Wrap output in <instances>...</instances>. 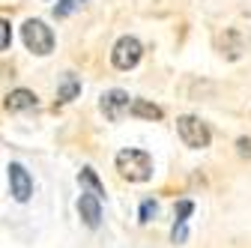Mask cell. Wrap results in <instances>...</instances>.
Here are the masks:
<instances>
[{
	"mask_svg": "<svg viewBox=\"0 0 251 248\" xmlns=\"http://www.w3.org/2000/svg\"><path fill=\"white\" fill-rule=\"evenodd\" d=\"M117 171L129 182H144L152 174V159L144 149H120L117 152Z\"/></svg>",
	"mask_w": 251,
	"mask_h": 248,
	"instance_id": "1",
	"label": "cell"
},
{
	"mask_svg": "<svg viewBox=\"0 0 251 248\" xmlns=\"http://www.w3.org/2000/svg\"><path fill=\"white\" fill-rule=\"evenodd\" d=\"M176 132H179L182 144L192 147V149H203V147H209V141H212L209 126H206L201 117H192V114H185V117L176 120Z\"/></svg>",
	"mask_w": 251,
	"mask_h": 248,
	"instance_id": "2",
	"label": "cell"
},
{
	"mask_svg": "<svg viewBox=\"0 0 251 248\" xmlns=\"http://www.w3.org/2000/svg\"><path fill=\"white\" fill-rule=\"evenodd\" d=\"M21 36H24V45L33 51V54H51L54 48V33H51V27L39 18H30L24 27H21Z\"/></svg>",
	"mask_w": 251,
	"mask_h": 248,
	"instance_id": "3",
	"label": "cell"
},
{
	"mask_svg": "<svg viewBox=\"0 0 251 248\" xmlns=\"http://www.w3.org/2000/svg\"><path fill=\"white\" fill-rule=\"evenodd\" d=\"M141 54H144V48H141V42H138L135 36H123V39L114 45L111 60H114L117 69H132V66H138Z\"/></svg>",
	"mask_w": 251,
	"mask_h": 248,
	"instance_id": "4",
	"label": "cell"
},
{
	"mask_svg": "<svg viewBox=\"0 0 251 248\" xmlns=\"http://www.w3.org/2000/svg\"><path fill=\"white\" fill-rule=\"evenodd\" d=\"M9 192L15 200H30V195H33V179H30V174L24 171V165L12 162L9 165Z\"/></svg>",
	"mask_w": 251,
	"mask_h": 248,
	"instance_id": "5",
	"label": "cell"
},
{
	"mask_svg": "<svg viewBox=\"0 0 251 248\" xmlns=\"http://www.w3.org/2000/svg\"><path fill=\"white\" fill-rule=\"evenodd\" d=\"M126 111H129V93H126V90H108L102 96V114L108 120L117 123Z\"/></svg>",
	"mask_w": 251,
	"mask_h": 248,
	"instance_id": "6",
	"label": "cell"
},
{
	"mask_svg": "<svg viewBox=\"0 0 251 248\" xmlns=\"http://www.w3.org/2000/svg\"><path fill=\"white\" fill-rule=\"evenodd\" d=\"M78 212H81V219H84L87 227H99V222H102V206H99V198L93 195V192L90 195H81Z\"/></svg>",
	"mask_w": 251,
	"mask_h": 248,
	"instance_id": "7",
	"label": "cell"
},
{
	"mask_svg": "<svg viewBox=\"0 0 251 248\" xmlns=\"http://www.w3.org/2000/svg\"><path fill=\"white\" fill-rule=\"evenodd\" d=\"M6 111H30V108H36V93H30V90H12L9 96H6Z\"/></svg>",
	"mask_w": 251,
	"mask_h": 248,
	"instance_id": "8",
	"label": "cell"
},
{
	"mask_svg": "<svg viewBox=\"0 0 251 248\" xmlns=\"http://www.w3.org/2000/svg\"><path fill=\"white\" fill-rule=\"evenodd\" d=\"M129 111H132L135 117H144V120H162V108H159V105H152V102H147V99H135V102H129Z\"/></svg>",
	"mask_w": 251,
	"mask_h": 248,
	"instance_id": "9",
	"label": "cell"
},
{
	"mask_svg": "<svg viewBox=\"0 0 251 248\" xmlns=\"http://www.w3.org/2000/svg\"><path fill=\"white\" fill-rule=\"evenodd\" d=\"M78 182H81V185H87V189L96 195V198H102V195H105V189H102V182H99V176H96V171H93V168H84V171L78 174Z\"/></svg>",
	"mask_w": 251,
	"mask_h": 248,
	"instance_id": "10",
	"label": "cell"
},
{
	"mask_svg": "<svg viewBox=\"0 0 251 248\" xmlns=\"http://www.w3.org/2000/svg\"><path fill=\"white\" fill-rule=\"evenodd\" d=\"M78 93H81V84H78V78H72V75H69V78H66V84L60 87V99H63V102H69V99H75V96H78Z\"/></svg>",
	"mask_w": 251,
	"mask_h": 248,
	"instance_id": "11",
	"label": "cell"
},
{
	"mask_svg": "<svg viewBox=\"0 0 251 248\" xmlns=\"http://www.w3.org/2000/svg\"><path fill=\"white\" fill-rule=\"evenodd\" d=\"M81 3H84V0H63V3L54 9V15H57V18H66V15H69V12H75Z\"/></svg>",
	"mask_w": 251,
	"mask_h": 248,
	"instance_id": "12",
	"label": "cell"
},
{
	"mask_svg": "<svg viewBox=\"0 0 251 248\" xmlns=\"http://www.w3.org/2000/svg\"><path fill=\"white\" fill-rule=\"evenodd\" d=\"M9 42H12L9 21H3V18H0V51H6V48H9Z\"/></svg>",
	"mask_w": 251,
	"mask_h": 248,
	"instance_id": "13",
	"label": "cell"
},
{
	"mask_svg": "<svg viewBox=\"0 0 251 248\" xmlns=\"http://www.w3.org/2000/svg\"><path fill=\"white\" fill-rule=\"evenodd\" d=\"M236 147H239V156H242V159H251V141H248V138H239Z\"/></svg>",
	"mask_w": 251,
	"mask_h": 248,
	"instance_id": "14",
	"label": "cell"
},
{
	"mask_svg": "<svg viewBox=\"0 0 251 248\" xmlns=\"http://www.w3.org/2000/svg\"><path fill=\"white\" fill-rule=\"evenodd\" d=\"M150 215H155V203H152V200H147V203L141 206V222H150Z\"/></svg>",
	"mask_w": 251,
	"mask_h": 248,
	"instance_id": "15",
	"label": "cell"
}]
</instances>
